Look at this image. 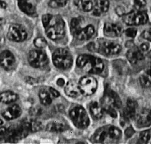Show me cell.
<instances>
[{"instance_id": "cell-1", "label": "cell", "mask_w": 151, "mask_h": 144, "mask_svg": "<svg viewBox=\"0 0 151 144\" xmlns=\"http://www.w3.org/2000/svg\"><path fill=\"white\" fill-rule=\"evenodd\" d=\"M122 137L121 130L113 126H105L97 129L91 137L93 143H113L118 141Z\"/></svg>"}, {"instance_id": "cell-2", "label": "cell", "mask_w": 151, "mask_h": 144, "mask_svg": "<svg viewBox=\"0 0 151 144\" xmlns=\"http://www.w3.org/2000/svg\"><path fill=\"white\" fill-rule=\"evenodd\" d=\"M101 107L103 110L113 118L117 116L115 108H121L122 101L119 95L109 88H107L104 96L101 101Z\"/></svg>"}, {"instance_id": "cell-3", "label": "cell", "mask_w": 151, "mask_h": 144, "mask_svg": "<svg viewBox=\"0 0 151 144\" xmlns=\"http://www.w3.org/2000/svg\"><path fill=\"white\" fill-rule=\"evenodd\" d=\"M29 132H31L27 119H24L20 123L12 125L6 130L5 139L10 143H16L25 138Z\"/></svg>"}, {"instance_id": "cell-4", "label": "cell", "mask_w": 151, "mask_h": 144, "mask_svg": "<svg viewBox=\"0 0 151 144\" xmlns=\"http://www.w3.org/2000/svg\"><path fill=\"white\" fill-rule=\"evenodd\" d=\"M87 47L91 52L98 53L106 56L117 55L122 51V47L119 44L103 40L90 42Z\"/></svg>"}, {"instance_id": "cell-5", "label": "cell", "mask_w": 151, "mask_h": 144, "mask_svg": "<svg viewBox=\"0 0 151 144\" xmlns=\"http://www.w3.org/2000/svg\"><path fill=\"white\" fill-rule=\"evenodd\" d=\"M44 28L47 36L52 40H60L65 35V23L60 16L52 15Z\"/></svg>"}, {"instance_id": "cell-6", "label": "cell", "mask_w": 151, "mask_h": 144, "mask_svg": "<svg viewBox=\"0 0 151 144\" xmlns=\"http://www.w3.org/2000/svg\"><path fill=\"white\" fill-rule=\"evenodd\" d=\"M76 64L80 68H84L87 65H89L90 68L88 73L90 74H99L104 69V63L102 59L87 54L81 55L78 56Z\"/></svg>"}, {"instance_id": "cell-7", "label": "cell", "mask_w": 151, "mask_h": 144, "mask_svg": "<svg viewBox=\"0 0 151 144\" xmlns=\"http://www.w3.org/2000/svg\"><path fill=\"white\" fill-rule=\"evenodd\" d=\"M52 60L57 68L66 70L72 66L73 58L70 52L65 48H58L52 55Z\"/></svg>"}, {"instance_id": "cell-8", "label": "cell", "mask_w": 151, "mask_h": 144, "mask_svg": "<svg viewBox=\"0 0 151 144\" xmlns=\"http://www.w3.org/2000/svg\"><path fill=\"white\" fill-rule=\"evenodd\" d=\"M69 116L75 125L79 129H85L90 124V119L87 112L81 106L76 105L69 112Z\"/></svg>"}, {"instance_id": "cell-9", "label": "cell", "mask_w": 151, "mask_h": 144, "mask_svg": "<svg viewBox=\"0 0 151 144\" xmlns=\"http://www.w3.org/2000/svg\"><path fill=\"white\" fill-rule=\"evenodd\" d=\"M28 61L30 65L35 68L45 67L49 62L48 56L45 53L40 50L31 51L29 54Z\"/></svg>"}, {"instance_id": "cell-10", "label": "cell", "mask_w": 151, "mask_h": 144, "mask_svg": "<svg viewBox=\"0 0 151 144\" xmlns=\"http://www.w3.org/2000/svg\"><path fill=\"white\" fill-rule=\"evenodd\" d=\"M78 86L81 94L84 96H90L96 91L98 83L94 77L87 76L80 80Z\"/></svg>"}, {"instance_id": "cell-11", "label": "cell", "mask_w": 151, "mask_h": 144, "mask_svg": "<svg viewBox=\"0 0 151 144\" xmlns=\"http://www.w3.org/2000/svg\"><path fill=\"white\" fill-rule=\"evenodd\" d=\"M124 22L129 26H139L145 24L148 20L147 14L141 11H132L123 15Z\"/></svg>"}, {"instance_id": "cell-12", "label": "cell", "mask_w": 151, "mask_h": 144, "mask_svg": "<svg viewBox=\"0 0 151 144\" xmlns=\"http://www.w3.org/2000/svg\"><path fill=\"white\" fill-rule=\"evenodd\" d=\"M138 107L137 102L132 99H129L127 101L126 108L124 109L120 120V125L123 126L128 124L130 120L135 118L136 110Z\"/></svg>"}, {"instance_id": "cell-13", "label": "cell", "mask_w": 151, "mask_h": 144, "mask_svg": "<svg viewBox=\"0 0 151 144\" xmlns=\"http://www.w3.org/2000/svg\"><path fill=\"white\" fill-rule=\"evenodd\" d=\"M9 40L15 42H22L27 36V33L24 28L18 24H14L10 26L8 32Z\"/></svg>"}, {"instance_id": "cell-14", "label": "cell", "mask_w": 151, "mask_h": 144, "mask_svg": "<svg viewBox=\"0 0 151 144\" xmlns=\"http://www.w3.org/2000/svg\"><path fill=\"white\" fill-rule=\"evenodd\" d=\"M16 60L15 56L9 51L5 50L0 54V66L6 71L14 68Z\"/></svg>"}, {"instance_id": "cell-15", "label": "cell", "mask_w": 151, "mask_h": 144, "mask_svg": "<svg viewBox=\"0 0 151 144\" xmlns=\"http://www.w3.org/2000/svg\"><path fill=\"white\" fill-rule=\"evenodd\" d=\"M135 119L138 127H148L151 125V112L148 109H143L135 115Z\"/></svg>"}, {"instance_id": "cell-16", "label": "cell", "mask_w": 151, "mask_h": 144, "mask_svg": "<svg viewBox=\"0 0 151 144\" xmlns=\"http://www.w3.org/2000/svg\"><path fill=\"white\" fill-rule=\"evenodd\" d=\"M123 33L122 28L118 24L106 23L104 25V33L108 37H117L121 36Z\"/></svg>"}, {"instance_id": "cell-17", "label": "cell", "mask_w": 151, "mask_h": 144, "mask_svg": "<svg viewBox=\"0 0 151 144\" xmlns=\"http://www.w3.org/2000/svg\"><path fill=\"white\" fill-rule=\"evenodd\" d=\"M126 56L129 61L132 65L137 64L138 62L144 59V53L139 48L135 46L130 48L127 53Z\"/></svg>"}, {"instance_id": "cell-18", "label": "cell", "mask_w": 151, "mask_h": 144, "mask_svg": "<svg viewBox=\"0 0 151 144\" xmlns=\"http://www.w3.org/2000/svg\"><path fill=\"white\" fill-rule=\"evenodd\" d=\"M22 110L18 105H14L5 109L2 112V116L8 120H11L19 117L21 115Z\"/></svg>"}, {"instance_id": "cell-19", "label": "cell", "mask_w": 151, "mask_h": 144, "mask_svg": "<svg viewBox=\"0 0 151 144\" xmlns=\"http://www.w3.org/2000/svg\"><path fill=\"white\" fill-rule=\"evenodd\" d=\"M109 7L108 0H94L93 2V14L95 16H100L108 11Z\"/></svg>"}, {"instance_id": "cell-20", "label": "cell", "mask_w": 151, "mask_h": 144, "mask_svg": "<svg viewBox=\"0 0 151 144\" xmlns=\"http://www.w3.org/2000/svg\"><path fill=\"white\" fill-rule=\"evenodd\" d=\"M94 33V26L92 25H88L84 28H81L75 37L79 40H87L93 36Z\"/></svg>"}, {"instance_id": "cell-21", "label": "cell", "mask_w": 151, "mask_h": 144, "mask_svg": "<svg viewBox=\"0 0 151 144\" xmlns=\"http://www.w3.org/2000/svg\"><path fill=\"white\" fill-rule=\"evenodd\" d=\"M65 91L68 96L72 98L78 97L81 94L78 84L73 81H69L67 83L65 89Z\"/></svg>"}, {"instance_id": "cell-22", "label": "cell", "mask_w": 151, "mask_h": 144, "mask_svg": "<svg viewBox=\"0 0 151 144\" xmlns=\"http://www.w3.org/2000/svg\"><path fill=\"white\" fill-rule=\"evenodd\" d=\"M18 6L20 10L29 15H33L36 14V8L29 0H18Z\"/></svg>"}, {"instance_id": "cell-23", "label": "cell", "mask_w": 151, "mask_h": 144, "mask_svg": "<svg viewBox=\"0 0 151 144\" xmlns=\"http://www.w3.org/2000/svg\"><path fill=\"white\" fill-rule=\"evenodd\" d=\"M68 127L62 122L52 121L50 122L46 126V130L51 132H60L66 130Z\"/></svg>"}, {"instance_id": "cell-24", "label": "cell", "mask_w": 151, "mask_h": 144, "mask_svg": "<svg viewBox=\"0 0 151 144\" xmlns=\"http://www.w3.org/2000/svg\"><path fill=\"white\" fill-rule=\"evenodd\" d=\"M90 112L95 119H101L104 116V110L101 106L96 101L92 102L89 105Z\"/></svg>"}, {"instance_id": "cell-25", "label": "cell", "mask_w": 151, "mask_h": 144, "mask_svg": "<svg viewBox=\"0 0 151 144\" xmlns=\"http://www.w3.org/2000/svg\"><path fill=\"white\" fill-rule=\"evenodd\" d=\"M18 99V95L11 91H7L0 94V102L3 104H10L15 102Z\"/></svg>"}, {"instance_id": "cell-26", "label": "cell", "mask_w": 151, "mask_h": 144, "mask_svg": "<svg viewBox=\"0 0 151 144\" xmlns=\"http://www.w3.org/2000/svg\"><path fill=\"white\" fill-rule=\"evenodd\" d=\"M76 6L84 12L91 11L93 8V2L91 0H75Z\"/></svg>"}, {"instance_id": "cell-27", "label": "cell", "mask_w": 151, "mask_h": 144, "mask_svg": "<svg viewBox=\"0 0 151 144\" xmlns=\"http://www.w3.org/2000/svg\"><path fill=\"white\" fill-rule=\"evenodd\" d=\"M39 97L41 103L45 106L50 105L52 103V98L50 93L45 90H40Z\"/></svg>"}, {"instance_id": "cell-28", "label": "cell", "mask_w": 151, "mask_h": 144, "mask_svg": "<svg viewBox=\"0 0 151 144\" xmlns=\"http://www.w3.org/2000/svg\"><path fill=\"white\" fill-rule=\"evenodd\" d=\"M81 22L82 21L80 18H73L71 21L70 30L72 35L75 37L81 29Z\"/></svg>"}, {"instance_id": "cell-29", "label": "cell", "mask_w": 151, "mask_h": 144, "mask_svg": "<svg viewBox=\"0 0 151 144\" xmlns=\"http://www.w3.org/2000/svg\"><path fill=\"white\" fill-rule=\"evenodd\" d=\"M27 120L29 123V126L30 127L31 132H36L42 129L43 126L40 122L33 119H29Z\"/></svg>"}, {"instance_id": "cell-30", "label": "cell", "mask_w": 151, "mask_h": 144, "mask_svg": "<svg viewBox=\"0 0 151 144\" xmlns=\"http://www.w3.org/2000/svg\"><path fill=\"white\" fill-rule=\"evenodd\" d=\"M151 138V130H147L141 132L138 143L147 144Z\"/></svg>"}, {"instance_id": "cell-31", "label": "cell", "mask_w": 151, "mask_h": 144, "mask_svg": "<svg viewBox=\"0 0 151 144\" xmlns=\"http://www.w3.org/2000/svg\"><path fill=\"white\" fill-rule=\"evenodd\" d=\"M68 0H50L48 5L53 8H60L65 6Z\"/></svg>"}, {"instance_id": "cell-32", "label": "cell", "mask_w": 151, "mask_h": 144, "mask_svg": "<svg viewBox=\"0 0 151 144\" xmlns=\"http://www.w3.org/2000/svg\"><path fill=\"white\" fill-rule=\"evenodd\" d=\"M148 76H150L142 75L139 78V81H140L141 85L144 88H148L151 86V80Z\"/></svg>"}, {"instance_id": "cell-33", "label": "cell", "mask_w": 151, "mask_h": 144, "mask_svg": "<svg viewBox=\"0 0 151 144\" xmlns=\"http://www.w3.org/2000/svg\"><path fill=\"white\" fill-rule=\"evenodd\" d=\"M34 44L38 48H42L47 45V42L44 38L38 37L35 40Z\"/></svg>"}, {"instance_id": "cell-34", "label": "cell", "mask_w": 151, "mask_h": 144, "mask_svg": "<svg viewBox=\"0 0 151 144\" xmlns=\"http://www.w3.org/2000/svg\"><path fill=\"white\" fill-rule=\"evenodd\" d=\"M42 109L40 107H35L33 108L30 110V113L32 116H40L42 114Z\"/></svg>"}, {"instance_id": "cell-35", "label": "cell", "mask_w": 151, "mask_h": 144, "mask_svg": "<svg viewBox=\"0 0 151 144\" xmlns=\"http://www.w3.org/2000/svg\"><path fill=\"white\" fill-rule=\"evenodd\" d=\"M137 30L134 28H129L125 32L126 35L131 38H134L137 35Z\"/></svg>"}, {"instance_id": "cell-36", "label": "cell", "mask_w": 151, "mask_h": 144, "mask_svg": "<svg viewBox=\"0 0 151 144\" xmlns=\"http://www.w3.org/2000/svg\"><path fill=\"white\" fill-rule=\"evenodd\" d=\"M135 132V130H134L132 127H129L127 128L126 130H125V135L127 138H129L132 137Z\"/></svg>"}, {"instance_id": "cell-37", "label": "cell", "mask_w": 151, "mask_h": 144, "mask_svg": "<svg viewBox=\"0 0 151 144\" xmlns=\"http://www.w3.org/2000/svg\"><path fill=\"white\" fill-rule=\"evenodd\" d=\"M142 37L146 40L151 41V30H145L142 34Z\"/></svg>"}, {"instance_id": "cell-38", "label": "cell", "mask_w": 151, "mask_h": 144, "mask_svg": "<svg viewBox=\"0 0 151 144\" xmlns=\"http://www.w3.org/2000/svg\"><path fill=\"white\" fill-rule=\"evenodd\" d=\"M139 50H140L143 53H145V52H147V51H148V50H149V45H148V44H147V43H143V44H142L140 45V47H139Z\"/></svg>"}, {"instance_id": "cell-39", "label": "cell", "mask_w": 151, "mask_h": 144, "mask_svg": "<svg viewBox=\"0 0 151 144\" xmlns=\"http://www.w3.org/2000/svg\"><path fill=\"white\" fill-rule=\"evenodd\" d=\"M49 90H50V92H51V94H52V95L53 96L57 98V97H59V96H60L59 92L58 91L55 90V89H54V88L50 87V88L49 89Z\"/></svg>"}, {"instance_id": "cell-40", "label": "cell", "mask_w": 151, "mask_h": 144, "mask_svg": "<svg viewBox=\"0 0 151 144\" xmlns=\"http://www.w3.org/2000/svg\"><path fill=\"white\" fill-rule=\"evenodd\" d=\"M6 129L4 127H0V140L5 137Z\"/></svg>"}, {"instance_id": "cell-41", "label": "cell", "mask_w": 151, "mask_h": 144, "mask_svg": "<svg viewBox=\"0 0 151 144\" xmlns=\"http://www.w3.org/2000/svg\"><path fill=\"white\" fill-rule=\"evenodd\" d=\"M57 84L58 86H60V87L63 86L65 85V82L64 79H63V78H59V79L57 80Z\"/></svg>"}, {"instance_id": "cell-42", "label": "cell", "mask_w": 151, "mask_h": 144, "mask_svg": "<svg viewBox=\"0 0 151 144\" xmlns=\"http://www.w3.org/2000/svg\"><path fill=\"white\" fill-rule=\"evenodd\" d=\"M135 1L139 6H144V5H145V3H146V0H135Z\"/></svg>"}, {"instance_id": "cell-43", "label": "cell", "mask_w": 151, "mask_h": 144, "mask_svg": "<svg viewBox=\"0 0 151 144\" xmlns=\"http://www.w3.org/2000/svg\"><path fill=\"white\" fill-rule=\"evenodd\" d=\"M6 7V4L4 1L0 0V8H5Z\"/></svg>"}, {"instance_id": "cell-44", "label": "cell", "mask_w": 151, "mask_h": 144, "mask_svg": "<svg viewBox=\"0 0 151 144\" xmlns=\"http://www.w3.org/2000/svg\"><path fill=\"white\" fill-rule=\"evenodd\" d=\"M2 123H3V122H2V120L1 119H0V126H1V125H2Z\"/></svg>"}]
</instances>
